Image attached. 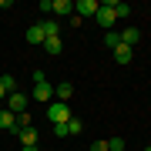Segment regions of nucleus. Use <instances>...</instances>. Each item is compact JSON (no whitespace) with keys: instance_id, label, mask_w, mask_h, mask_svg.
<instances>
[{"instance_id":"nucleus-1","label":"nucleus","mask_w":151,"mask_h":151,"mask_svg":"<svg viewBox=\"0 0 151 151\" xmlns=\"http://www.w3.org/2000/svg\"><path fill=\"white\" fill-rule=\"evenodd\" d=\"M34 97H37V101H44V104L54 101V84L44 77V70H34Z\"/></svg>"},{"instance_id":"nucleus-2","label":"nucleus","mask_w":151,"mask_h":151,"mask_svg":"<svg viewBox=\"0 0 151 151\" xmlns=\"http://www.w3.org/2000/svg\"><path fill=\"white\" fill-rule=\"evenodd\" d=\"M47 118H50V124H67L70 121V108L64 101H50L47 104Z\"/></svg>"},{"instance_id":"nucleus-3","label":"nucleus","mask_w":151,"mask_h":151,"mask_svg":"<svg viewBox=\"0 0 151 151\" xmlns=\"http://www.w3.org/2000/svg\"><path fill=\"white\" fill-rule=\"evenodd\" d=\"M94 20L101 24L104 30H111V24L118 20V17H114V4H111V0H108V4H101V7H97V14H94Z\"/></svg>"},{"instance_id":"nucleus-4","label":"nucleus","mask_w":151,"mask_h":151,"mask_svg":"<svg viewBox=\"0 0 151 151\" xmlns=\"http://www.w3.org/2000/svg\"><path fill=\"white\" fill-rule=\"evenodd\" d=\"M7 111H10V114H24V111H27V94H20V91L7 94Z\"/></svg>"},{"instance_id":"nucleus-5","label":"nucleus","mask_w":151,"mask_h":151,"mask_svg":"<svg viewBox=\"0 0 151 151\" xmlns=\"http://www.w3.org/2000/svg\"><path fill=\"white\" fill-rule=\"evenodd\" d=\"M97 7H101L97 0H77V4H74V10H81L77 17L84 20V17H94V14H97Z\"/></svg>"},{"instance_id":"nucleus-6","label":"nucleus","mask_w":151,"mask_h":151,"mask_svg":"<svg viewBox=\"0 0 151 151\" xmlns=\"http://www.w3.org/2000/svg\"><path fill=\"white\" fill-rule=\"evenodd\" d=\"M70 97H74V84H70V81H60L57 87H54V101H70Z\"/></svg>"},{"instance_id":"nucleus-7","label":"nucleus","mask_w":151,"mask_h":151,"mask_svg":"<svg viewBox=\"0 0 151 151\" xmlns=\"http://www.w3.org/2000/svg\"><path fill=\"white\" fill-rule=\"evenodd\" d=\"M14 134L20 138V148L24 145H37V131H34V124H30V128H14Z\"/></svg>"},{"instance_id":"nucleus-8","label":"nucleus","mask_w":151,"mask_h":151,"mask_svg":"<svg viewBox=\"0 0 151 151\" xmlns=\"http://www.w3.org/2000/svg\"><path fill=\"white\" fill-rule=\"evenodd\" d=\"M131 57H134V47H128V44H118L114 47V60L118 64H131Z\"/></svg>"},{"instance_id":"nucleus-9","label":"nucleus","mask_w":151,"mask_h":151,"mask_svg":"<svg viewBox=\"0 0 151 151\" xmlns=\"http://www.w3.org/2000/svg\"><path fill=\"white\" fill-rule=\"evenodd\" d=\"M70 10H74V4H70V0H54V4H50V14H54V20H57V17H67Z\"/></svg>"},{"instance_id":"nucleus-10","label":"nucleus","mask_w":151,"mask_h":151,"mask_svg":"<svg viewBox=\"0 0 151 151\" xmlns=\"http://www.w3.org/2000/svg\"><path fill=\"white\" fill-rule=\"evenodd\" d=\"M40 27H44V40H47V37H60V27H57V20H54V17L40 20Z\"/></svg>"},{"instance_id":"nucleus-11","label":"nucleus","mask_w":151,"mask_h":151,"mask_svg":"<svg viewBox=\"0 0 151 151\" xmlns=\"http://www.w3.org/2000/svg\"><path fill=\"white\" fill-rule=\"evenodd\" d=\"M0 128H4V131H14L17 128V114H10L7 108H0Z\"/></svg>"},{"instance_id":"nucleus-12","label":"nucleus","mask_w":151,"mask_h":151,"mask_svg":"<svg viewBox=\"0 0 151 151\" xmlns=\"http://www.w3.org/2000/svg\"><path fill=\"white\" fill-rule=\"evenodd\" d=\"M44 50H47L50 57H57L60 50H64V44H60V37H47V40H44Z\"/></svg>"},{"instance_id":"nucleus-13","label":"nucleus","mask_w":151,"mask_h":151,"mask_svg":"<svg viewBox=\"0 0 151 151\" xmlns=\"http://www.w3.org/2000/svg\"><path fill=\"white\" fill-rule=\"evenodd\" d=\"M27 44H44V27H40V24L27 27Z\"/></svg>"},{"instance_id":"nucleus-14","label":"nucleus","mask_w":151,"mask_h":151,"mask_svg":"<svg viewBox=\"0 0 151 151\" xmlns=\"http://www.w3.org/2000/svg\"><path fill=\"white\" fill-rule=\"evenodd\" d=\"M138 40H141V34H138V27H128V30L121 34V44H128V47H134Z\"/></svg>"},{"instance_id":"nucleus-15","label":"nucleus","mask_w":151,"mask_h":151,"mask_svg":"<svg viewBox=\"0 0 151 151\" xmlns=\"http://www.w3.org/2000/svg\"><path fill=\"white\" fill-rule=\"evenodd\" d=\"M81 131H84V121H81V118H70V121H67V138H70V134H81Z\"/></svg>"},{"instance_id":"nucleus-16","label":"nucleus","mask_w":151,"mask_h":151,"mask_svg":"<svg viewBox=\"0 0 151 151\" xmlns=\"http://www.w3.org/2000/svg\"><path fill=\"white\" fill-rule=\"evenodd\" d=\"M118 44H121V34H114V30H108V34H104V47H118Z\"/></svg>"},{"instance_id":"nucleus-17","label":"nucleus","mask_w":151,"mask_h":151,"mask_svg":"<svg viewBox=\"0 0 151 151\" xmlns=\"http://www.w3.org/2000/svg\"><path fill=\"white\" fill-rule=\"evenodd\" d=\"M124 148H128L124 138H108V151H124Z\"/></svg>"},{"instance_id":"nucleus-18","label":"nucleus","mask_w":151,"mask_h":151,"mask_svg":"<svg viewBox=\"0 0 151 151\" xmlns=\"http://www.w3.org/2000/svg\"><path fill=\"white\" fill-rule=\"evenodd\" d=\"M0 87H4L7 94H14V87H17V81H14L10 74H4V77H0Z\"/></svg>"},{"instance_id":"nucleus-19","label":"nucleus","mask_w":151,"mask_h":151,"mask_svg":"<svg viewBox=\"0 0 151 151\" xmlns=\"http://www.w3.org/2000/svg\"><path fill=\"white\" fill-rule=\"evenodd\" d=\"M128 14H131L128 4H114V17H128Z\"/></svg>"},{"instance_id":"nucleus-20","label":"nucleus","mask_w":151,"mask_h":151,"mask_svg":"<svg viewBox=\"0 0 151 151\" xmlns=\"http://www.w3.org/2000/svg\"><path fill=\"white\" fill-rule=\"evenodd\" d=\"M54 134L57 138H67V124H54Z\"/></svg>"},{"instance_id":"nucleus-21","label":"nucleus","mask_w":151,"mask_h":151,"mask_svg":"<svg viewBox=\"0 0 151 151\" xmlns=\"http://www.w3.org/2000/svg\"><path fill=\"white\" fill-rule=\"evenodd\" d=\"M91 151H108V141H94V145H91Z\"/></svg>"},{"instance_id":"nucleus-22","label":"nucleus","mask_w":151,"mask_h":151,"mask_svg":"<svg viewBox=\"0 0 151 151\" xmlns=\"http://www.w3.org/2000/svg\"><path fill=\"white\" fill-rule=\"evenodd\" d=\"M20 151H40V148H37V145H24Z\"/></svg>"},{"instance_id":"nucleus-23","label":"nucleus","mask_w":151,"mask_h":151,"mask_svg":"<svg viewBox=\"0 0 151 151\" xmlns=\"http://www.w3.org/2000/svg\"><path fill=\"white\" fill-rule=\"evenodd\" d=\"M4 94H7V91H4V87H0V97H4Z\"/></svg>"}]
</instances>
